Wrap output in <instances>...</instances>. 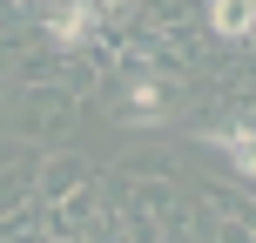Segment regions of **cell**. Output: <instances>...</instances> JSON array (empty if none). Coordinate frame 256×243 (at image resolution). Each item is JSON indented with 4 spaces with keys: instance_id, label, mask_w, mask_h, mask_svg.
Masks as SVG:
<instances>
[{
    "instance_id": "3957f363",
    "label": "cell",
    "mask_w": 256,
    "mask_h": 243,
    "mask_svg": "<svg viewBox=\"0 0 256 243\" xmlns=\"http://www.w3.org/2000/svg\"><path fill=\"white\" fill-rule=\"evenodd\" d=\"M202 142H216V149L230 155V162L243 169V176H256V128H209Z\"/></svg>"
},
{
    "instance_id": "277c9868",
    "label": "cell",
    "mask_w": 256,
    "mask_h": 243,
    "mask_svg": "<svg viewBox=\"0 0 256 243\" xmlns=\"http://www.w3.org/2000/svg\"><path fill=\"white\" fill-rule=\"evenodd\" d=\"M94 14H102V27H122L135 21V0H94Z\"/></svg>"
},
{
    "instance_id": "6da1fadb",
    "label": "cell",
    "mask_w": 256,
    "mask_h": 243,
    "mask_svg": "<svg viewBox=\"0 0 256 243\" xmlns=\"http://www.w3.org/2000/svg\"><path fill=\"white\" fill-rule=\"evenodd\" d=\"M48 34L61 41V48L94 41V34H102V14H94V0H61V7H54V21H48Z\"/></svg>"
},
{
    "instance_id": "7a4b0ae2",
    "label": "cell",
    "mask_w": 256,
    "mask_h": 243,
    "mask_svg": "<svg viewBox=\"0 0 256 243\" xmlns=\"http://www.w3.org/2000/svg\"><path fill=\"white\" fill-rule=\"evenodd\" d=\"M209 27L222 41H250L256 34V0H209Z\"/></svg>"
}]
</instances>
